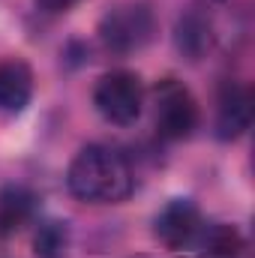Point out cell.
Listing matches in <instances>:
<instances>
[{
  "label": "cell",
  "mask_w": 255,
  "mask_h": 258,
  "mask_svg": "<svg viewBox=\"0 0 255 258\" xmlns=\"http://www.w3.org/2000/svg\"><path fill=\"white\" fill-rule=\"evenodd\" d=\"M33 96V69L21 57H3L0 60V111L18 114L30 105Z\"/></svg>",
  "instance_id": "obj_8"
},
{
  "label": "cell",
  "mask_w": 255,
  "mask_h": 258,
  "mask_svg": "<svg viewBox=\"0 0 255 258\" xmlns=\"http://www.w3.org/2000/svg\"><path fill=\"white\" fill-rule=\"evenodd\" d=\"M252 123V90L237 78H222L216 90V135L222 141L240 138Z\"/></svg>",
  "instance_id": "obj_7"
},
{
  "label": "cell",
  "mask_w": 255,
  "mask_h": 258,
  "mask_svg": "<svg viewBox=\"0 0 255 258\" xmlns=\"http://www.w3.org/2000/svg\"><path fill=\"white\" fill-rule=\"evenodd\" d=\"M207 222L204 213L198 210V204L189 198H171L153 219V234L156 240L171 249V252H183V249H195L201 234H204Z\"/></svg>",
  "instance_id": "obj_6"
},
{
  "label": "cell",
  "mask_w": 255,
  "mask_h": 258,
  "mask_svg": "<svg viewBox=\"0 0 255 258\" xmlns=\"http://www.w3.org/2000/svg\"><path fill=\"white\" fill-rule=\"evenodd\" d=\"M237 15L240 12L234 0H189V6L180 12L174 24L177 51L192 63L204 60L240 33Z\"/></svg>",
  "instance_id": "obj_2"
},
{
  "label": "cell",
  "mask_w": 255,
  "mask_h": 258,
  "mask_svg": "<svg viewBox=\"0 0 255 258\" xmlns=\"http://www.w3.org/2000/svg\"><path fill=\"white\" fill-rule=\"evenodd\" d=\"M33 246H36V255L39 258H63L66 246H69V228H66V222H57V219L42 222L36 228Z\"/></svg>",
  "instance_id": "obj_11"
},
{
  "label": "cell",
  "mask_w": 255,
  "mask_h": 258,
  "mask_svg": "<svg viewBox=\"0 0 255 258\" xmlns=\"http://www.w3.org/2000/svg\"><path fill=\"white\" fill-rule=\"evenodd\" d=\"M66 186L87 204H120L135 189V171L120 150L108 144H87L69 162Z\"/></svg>",
  "instance_id": "obj_1"
},
{
  "label": "cell",
  "mask_w": 255,
  "mask_h": 258,
  "mask_svg": "<svg viewBox=\"0 0 255 258\" xmlns=\"http://www.w3.org/2000/svg\"><path fill=\"white\" fill-rule=\"evenodd\" d=\"M198 102L177 78H162L153 87V126L165 141H183L198 129Z\"/></svg>",
  "instance_id": "obj_4"
},
{
  "label": "cell",
  "mask_w": 255,
  "mask_h": 258,
  "mask_svg": "<svg viewBox=\"0 0 255 258\" xmlns=\"http://www.w3.org/2000/svg\"><path fill=\"white\" fill-rule=\"evenodd\" d=\"M99 42L111 54H135L141 51L156 33V15L144 0H123L108 6L99 18Z\"/></svg>",
  "instance_id": "obj_3"
},
{
  "label": "cell",
  "mask_w": 255,
  "mask_h": 258,
  "mask_svg": "<svg viewBox=\"0 0 255 258\" xmlns=\"http://www.w3.org/2000/svg\"><path fill=\"white\" fill-rule=\"evenodd\" d=\"M93 105H96V111L108 123H114V126H132L141 117L144 84L129 69L105 72L96 81V87H93Z\"/></svg>",
  "instance_id": "obj_5"
},
{
  "label": "cell",
  "mask_w": 255,
  "mask_h": 258,
  "mask_svg": "<svg viewBox=\"0 0 255 258\" xmlns=\"http://www.w3.org/2000/svg\"><path fill=\"white\" fill-rule=\"evenodd\" d=\"M195 252L198 258H252L246 234L237 225H225V222L207 225Z\"/></svg>",
  "instance_id": "obj_9"
},
{
  "label": "cell",
  "mask_w": 255,
  "mask_h": 258,
  "mask_svg": "<svg viewBox=\"0 0 255 258\" xmlns=\"http://www.w3.org/2000/svg\"><path fill=\"white\" fill-rule=\"evenodd\" d=\"M36 216V195L21 183L0 186V237L21 231Z\"/></svg>",
  "instance_id": "obj_10"
},
{
  "label": "cell",
  "mask_w": 255,
  "mask_h": 258,
  "mask_svg": "<svg viewBox=\"0 0 255 258\" xmlns=\"http://www.w3.org/2000/svg\"><path fill=\"white\" fill-rule=\"evenodd\" d=\"M36 3H39V9H45V12L57 15V12H66V9H72L78 0H36Z\"/></svg>",
  "instance_id": "obj_12"
}]
</instances>
